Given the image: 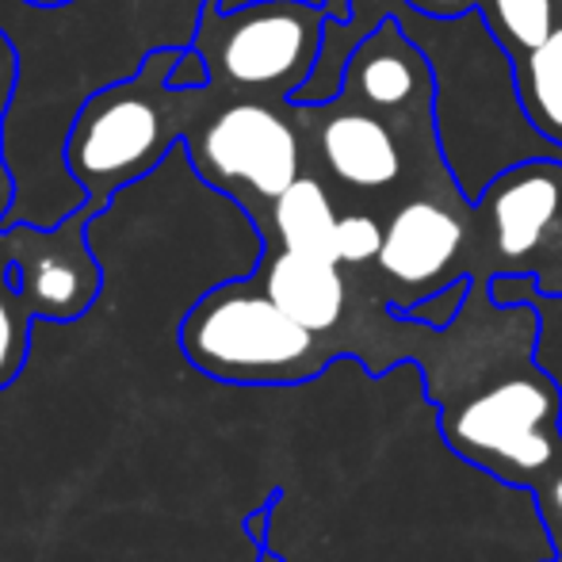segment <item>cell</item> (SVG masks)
<instances>
[{"label": "cell", "mask_w": 562, "mask_h": 562, "mask_svg": "<svg viewBox=\"0 0 562 562\" xmlns=\"http://www.w3.org/2000/svg\"><path fill=\"white\" fill-rule=\"evenodd\" d=\"M337 97L383 115L425 161H448L437 126V74L417 38L398 20H383L345 66Z\"/></svg>", "instance_id": "cell-9"}, {"label": "cell", "mask_w": 562, "mask_h": 562, "mask_svg": "<svg viewBox=\"0 0 562 562\" xmlns=\"http://www.w3.org/2000/svg\"><path fill=\"white\" fill-rule=\"evenodd\" d=\"M31 8H61V4H74V0H23Z\"/></svg>", "instance_id": "cell-24"}, {"label": "cell", "mask_w": 562, "mask_h": 562, "mask_svg": "<svg viewBox=\"0 0 562 562\" xmlns=\"http://www.w3.org/2000/svg\"><path fill=\"white\" fill-rule=\"evenodd\" d=\"M260 562H283V559H280V555H272V551L265 548V551H260Z\"/></svg>", "instance_id": "cell-25"}, {"label": "cell", "mask_w": 562, "mask_h": 562, "mask_svg": "<svg viewBox=\"0 0 562 562\" xmlns=\"http://www.w3.org/2000/svg\"><path fill=\"white\" fill-rule=\"evenodd\" d=\"M169 85L172 89H207L211 85L207 61H203V54L195 50L192 43L177 50V61H172V69H169Z\"/></svg>", "instance_id": "cell-18"}, {"label": "cell", "mask_w": 562, "mask_h": 562, "mask_svg": "<svg viewBox=\"0 0 562 562\" xmlns=\"http://www.w3.org/2000/svg\"><path fill=\"white\" fill-rule=\"evenodd\" d=\"M15 85H20V50L8 38V31L0 27V134H4V115L12 108Z\"/></svg>", "instance_id": "cell-19"}, {"label": "cell", "mask_w": 562, "mask_h": 562, "mask_svg": "<svg viewBox=\"0 0 562 562\" xmlns=\"http://www.w3.org/2000/svg\"><path fill=\"white\" fill-rule=\"evenodd\" d=\"M513 77H517V97L528 123L540 138L562 149V23L551 31L548 43L513 61Z\"/></svg>", "instance_id": "cell-12"}, {"label": "cell", "mask_w": 562, "mask_h": 562, "mask_svg": "<svg viewBox=\"0 0 562 562\" xmlns=\"http://www.w3.org/2000/svg\"><path fill=\"white\" fill-rule=\"evenodd\" d=\"M536 303H494L486 280L471 283L445 329L391 314L386 371L409 360L440 409L448 448L490 479L540 490L562 471V383L540 360Z\"/></svg>", "instance_id": "cell-1"}, {"label": "cell", "mask_w": 562, "mask_h": 562, "mask_svg": "<svg viewBox=\"0 0 562 562\" xmlns=\"http://www.w3.org/2000/svg\"><path fill=\"white\" fill-rule=\"evenodd\" d=\"M536 291L551 299H562V241H559V249L551 252L548 265H543V272L536 276Z\"/></svg>", "instance_id": "cell-21"}, {"label": "cell", "mask_w": 562, "mask_h": 562, "mask_svg": "<svg viewBox=\"0 0 562 562\" xmlns=\"http://www.w3.org/2000/svg\"><path fill=\"white\" fill-rule=\"evenodd\" d=\"M471 211L451 177L409 188L383 215V249L371 280L394 314L471 276Z\"/></svg>", "instance_id": "cell-7"}, {"label": "cell", "mask_w": 562, "mask_h": 562, "mask_svg": "<svg viewBox=\"0 0 562 562\" xmlns=\"http://www.w3.org/2000/svg\"><path fill=\"white\" fill-rule=\"evenodd\" d=\"M383 249V215L363 207H345L337 223L334 252L345 268H371Z\"/></svg>", "instance_id": "cell-15"}, {"label": "cell", "mask_w": 562, "mask_h": 562, "mask_svg": "<svg viewBox=\"0 0 562 562\" xmlns=\"http://www.w3.org/2000/svg\"><path fill=\"white\" fill-rule=\"evenodd\" d=\"M471 276L467 280H456V283H448L445 291H437V295H429V299H422V303H414L406 311V318H414V322H422V326H432V329H445L456 322V314L463 311V303H467V295H471Z\"/></svg>", "instance_id": "cell-16"}, {"label": "cell", "mask_w": 562, "mask_h": 562, "mask_svg": "<svg viewBox=\"0 0 562 562\" xmlns=\"http://www.w3.org/2000/svg\"><path fill=\"white\" fill-rule=\"evenodd\" d=\"M329 12V20H348V8H352V0H322Z\"/></svg>", "instance_id": "cell-22"}, {"label": "cell", "mask_w": 562, "mask_h": 562, "mask_svg": "<svg viewBox=\"0 0 562 562\" xmlns=\"http://www.w3.org/2000/svg\"><path fill=\"white\" fill-rule=\"evenodd\" d=\"M471 207V280H536L562 241V157L509 165Z\"/></svg>", "instance_id": "cell-8"}, {"label": "cell", "mask_w": 562, "mask_h": 562, "mask_svg": "<svg viewBox=\"0 0 562 562\" xmlns=\"http://www.w3.org/2000/svg\"><path fill=\"white\" fill-rule=\"evenodd\" d=\"M12 200H15V184H12V172L4 165V149H0V288L12 283Z\"/></svg>", "instance_id": "cell-17"}, {"label": "cell", "mask_w": 562, "mask_h": 562, "mask_svg": "<svg viewBox=\"0 0 562 562\" xmlns=\"http://www.w3.org/2000/svg\"><path fill=\"white\" fill-rule=\"evenodd\" d=\"M306 161L334 184L352 207L386 215L409 188L451 180L448 161H425L383 115L356 100L334 97L329 104H299Z\"/></svg>", "instance_id": "cell-6"}, {"label": "cell", "mask_w": 562, "mask_h": 562, "mask_svg": "<svg viewBox=\"0 0 562 562\" xmlns=\"http://www.w3.org/2000/svg\"><path fill=\"white\" fill-rule=\"evenodd\" d=\"M414 12L432 15V20H456V15H467L479 8V0H406Z\"/></svg>", "instance_id": "cell-20"}, {"label": "cell", "mask_w": 562, "mask_h": 562, "mask_svg": "<svg viewBox=\"0 0 562 562\" xmlns=\"http://www.w3.org/2000/svg\"><path fill=\"white\" fill-rule=\"evenodd\" d=\"M326 23V4L314 0H203L192 46L218 97L295 100L322 58Z\"/></svg>", "instance_id": "cell-4"}, {"label": "cell", "mask_w": 562, "mask_h": 562, "mask_svg": "<svg viewBox=\"0 0 562 562\" xmlns=\"http://www.w3.org/2000/svg\"><path fill=\"white\" fill-rule=\"evenodd\" d=\"M35 314L23 303V295L15 291V283L0 288V391L15 383V375L23 371L31 352V326Z\"/></svg>", "instance_id": "cell-14"}, {"label": "cell", "mask_w": 562, "mask_h": 562, "mask_svg": "<svg viewBox=\"0 0 562 562\" xmlns=\"http://www.w3.org/2000/svg\"><path fill=\"white\" fill-rule=\"evenodd\" d=\"M474 12L486 20L490 35L502 43L509 61H520L540 43H548L551 31L562 23L559 0H479Z\"/></svg>", "instance_id": "cell-13"}, {"label": "cell", "mask_w": 562, "mask_h": 562, "mask_svg": "<svg viewBox=\"0 0 562 562\" xmlns=\"http://www.w3.org/2000/svg\"><path fill=\"white\" fill-rule=\"evenodd\" d=\"M559 12H562V0H559Z\"/></svg>", "instance_id": "cell-26"}, {"label": "cell", "mask_w": 562, "mask_h": 562, "mask_svg": "<svg viewBox=\"0 0 562 562\" xmlns=\"http://www.w3.org/2000/svg\"><path fill=\"white\" fill-rule=\"evenodd\" d=\"M345 215L340 195L334 192L322 172L306 169L291 188H283L257 218L260 249H295V252H318V257H334L337 223Z\"/></svg>", "instance_id": "cell-11"}, {"label": "cell", "mask_w": 562, "mask_h": 562, "mask_svg": "<svg viewBox=\"0 0 562 562\" xmlns=\"http://www.w3.org/2000/svg\"><path fill=\"white\" fill-rule=\"evenodd\" d=\"M100 211V203L85 200L50 226H12V283L35 318L74 322L100 299L104 272L89 245V226Z\"/></svg>", "instance_id": "cell-10"}, {"label": "cell", "mask_w": 562, "mask_h": 562, "mask_svg": "<svg viewBox=\"0 0 562 562\" xmlns=\"http://www.w3.org/2000/svg\"><path fill=\"white\" fill-rule=\"evenodd\" d=\"M180 348L203 375L237 386H295L337 360L334 345L299 326L252 276L226 280L192 303Z\"/></svg>", "instance_id": "cell-3"}, {"label": "cell", "mask_w": 562, "mask_h": 562, "mask_svg": "<svg viewBox=\"0 0 562 562\" xmlns=\"http://www.w3.org/2000/svg\"><path fill=\"white\" fill-rule=\"evenodd\" d=\"M184 149L203 184L229 195L249 218L311 169L295 100L218 97L211 89Z\"/></svg>", "instance_id": "cell-5"}, {"label": "cell", "mask_w": 562, "mask_h": 562, "mask_svg": "<svg viewBox=\"0 0 562 562\" xmlns=\"http://www.w3.org/2000/svg\"><path fill=\"white\" fill-rule=\"evenodd\" d=\"M180 46H157L126 81L92 92L74 115L66 169L85 200L108 203L169 157L188 138L211 100L207 89H172L169 69Z\"/></svg>", "instance_id": "cell-2"}, {"label": "cell", "mask_w": 562, "mask_h": 562, "mask_svg": "<svg viewBox=\"0 0 562 562\" xmlns=\"http://www.w3.org/2000/svg\"><path fill=\"white\" fill-rule=\"evenodd\" d=\"M543 528H548L551 543H555V559L551 562H562V520H551V525H543Z\"/></svg>", "instance_id": "cell-23"}]
</instances>
